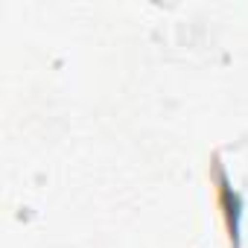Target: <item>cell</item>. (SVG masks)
<instances>
[{
  "label": "cell",
  "mask_w": 248,
  "mask_h": 248,
  "mask_svg": "<svg viewBox=\"0 0 248 248\" xmlns=\"http://www.w3.org/2000/svg\"><path fill=\"white\" fill-rule=\"evenodd\" d=\"M216 181H219V207H222V216H225L228 236H231L233 248H239V213H242V202L233 193V187L228 184L222 167H216Z\"/></svg>",
  "instance_id": "obj_1"
}]
</instances>
